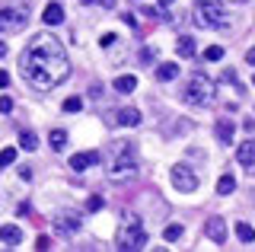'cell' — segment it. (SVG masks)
<instances>
[{"label": "cell", "mask_w": 255, "mask_h": 252, "mask_svg": "<svg viewBox=\"0 0 255 252\" xmlns=\"http://www.w3.org/2000/svg\"><path fill=\"white\" fill-rule=\"evenodd\" d=\"M19 70L32 90L48 93L70 77V58L51 32H38L29 38L26 51L19 58Z\"/></svg>", "instance_id": "1"}, {"label": "cell", "mask_w": 255, "mask_h": 252, "mask_svg": "<svg viewBox=\"0 0 255 252\" xmlns=\"http://www.w3.org/2000/svg\"><path fill=\"white\" fill-rule=\"evenodd\" d=\"M195 22L201 29H217V32H227V29H230V10L220 3V0H198Z\"/></svg>", "instance_id": "2"}, {"label": "cell", "mask_w": 255, "mask_h": 252, "mask_svg": "<svg viewBox=\"0 0 255 252\" xmlns=\"http://www.w3.org/2000/svg\"><path fill=\"white\" fill-rule=\"evenodd\" d=\"M214 96H217V86H214V80L204 77V74H195L191 80H185V86H182V102L198 106V109L214 106Z\"/></svg>", "instance_id": "3"}, {"label": "cell", "mask_w": 255, "mask_h": 252, "mask_svg": "<svg viewBox=\"0 0 255 252\" xmlns=\"http://www.w3.org/2000/svg\"><path fill=\"white\" fill-rule=\"evenodd\" d=\"M112 163H109V176L112 179H131L134 172H137V166H134V150L131 144H125V140H118L115 147H112Z\"/></svg>", "instance_id": "4"}, {"label": "cell", "mask_w": 255, "mask_h": 252, "mask_svg": "<svg viewBox=\"0 0 255 252\" xmlns=\"http://www.w3.org/2000/svg\"><path fill=\"white\" fill-rule=\"evenodd\" d=\"M147 240H150V236H147V230H143L140 217L128 214L122 220V230H118V246H122V249H143Z\"/></svg>", "instance_id": "5"}, {"label": "cell", "mask_w": 255, "mask_h": 252, "mask_svg": "<svg viewBox=\"0 0 255 252\" xmlns=\"http://www.w3.org/2000/svg\"><path fill=\"white\" fill-rule=\"evenodd\" d=\"M29 22V6L16 3V6H3L0 10V32H22Z\"/></svg>", "instance_id": "6"}, {"label": "cell", "mask_w": 255, "mask_h": 252, "mask_svg": "<svg viewBox=\"0 0 255 252\" xmlns=\"http://www.w3.org/2000/svg\"><path fill=\"white\" fill-rule=\"evenodd\" d=\"M51 227H54V233H61V236H77L83 224H80V217L74 211H58V214L51 217Z\"/></svg>", "instance_id": "7"}, {"label": "cell", "mask_w": 255, "mask_h": 252, "mask_svg": "<svg viewBox=\"0 0 255 252\" xmlns=\"http://www.w3.org/2000/svg\"><path fill=\"white\" fill-rule=\"evenodd\" d=\"M172 185L179 188V192H195V188H198L195 169L185 166V163H175V166H172Z\"/></svg>", "instance_id": "8"}, {"label": "cell", "mask_w": 255, "mask_h": 252, "mask_svg": "<svg viewBox=\"0 0 255 252\" xmlns=\"http://www.w3.org/2000/svg\"><path fill=\"white\" fill-rule=\"evenodd\" d=\"M96 163H102V153L99 150H83V153L70 156V169H74V172H83L86 166H96Z\"/></svg>", "instance_id": "9"}, {"label": "cell", "mask_w": 255, "mask_h": 252, "mask_svg": "<svg viewBox=\"0 0 255 252\" xmlns=\"http://www.w3.org/2000/svg\"><path fill=\"white\" fill-rule=\"evenodd\" d=\"M204 233L211 236V240L217 243V246H223V243H227V220H223V217H207Z\"/></svg>", "instance_id": "10"}, {"label": "cell", "mask_w": 255, "mask_h": 252, "mask_svg": "<svg viewBox=\"0 0 255 252\" xmlns=\"http://www.w3.org/2000/svg\"><path fill=\"white\" fill-rule=\"evenodd\" d=\"M236 160H239V166H246V169L255 166V137L243 140V144L236 147Z\"/></svg>", "instance_id": "11"}, {"label": "cell", "mask_w": 255, "mask_h": 252, "mask_svg": "<svg viewBox=\"0 0 255 252\" xmlns=\"http://www.w3.org/2000/svg\"><path fill=\"white\" fill-rule=\"evenodd\" d=\"M0 243H6V246H19V243H22V230L16 224H3V227H0Z\"/></svg>", "instance_id": "12"}, {"label": "cell", "mask_w": 255, "mask_h": 252, "mask_svg": "<svg viewBox=\"0 0 255 252\" xmlns=\"http://www.w3.org/2000/svg\"><path fill=\"white\" fill-rule=\"evenodd\" d=\"M214 131H217V140H220V144H230V140L236 137V125L230 122V118H220V122L214 125Z\"/></svg>", "instance_id": "13"}, {"label": "cell", "mask_w": 255, "mask_h": 252, "mask_svg": "<svg viewBox=\"0 0 255 252\" xmlns=\"http://www.w3.org/2000/svg\"><path fill=\"white\" fill-rule=\"evenodd\" d=\"M175 54H179V58H195V54H198V42L191 35H179V42H175Z\"/></svg>", "instance_id": "14"}, {"label": "cell", "mask_w": 255, "mask_h": 252, "mask_svg": "<svg viewBox=\"0 0 255 252\" xmlns=\"http://www.w3.org/2000/svg\"><path fill=\"white\" fill-rule=\"evenodd\" d=\"M42 22L45 26H61L64 22V6L61 3H48L45 13H42Z\"/></svg>", "instance_id": "15"}, {"label": "cell", "mask_w": 255, "mask_h": 252, "mask_svg": "<svg viewBox=\"0 0 255 252\" xmlns=\"http://www.w3.org/2000/svg\"><path fill=\"white\" fill-rule=\"evenodd\" d=\"M118 125H125V128H134V125H140V112L134 106H128L118 112Z\"/></svg>", "instance_id": "16"}, {"label": "cell", "mask_w": 255, "mask_h": 252, "mask_svg": "<svg viewBox=\"0 0 255 252\" xmlns=\"http://www.w3.org/2000/svg\"><path fill=\"white\" fill-rule=\"evenodd\" d=\"M175 77H179V64H159L156 67V80H163V83H169V80H175Z\"/></svg>", "instance_id": "17"}, {"label": "cell", "mask_w": 255, "mask_h": 252, "mask_svg": "<svg viewBox=\"0 0 255 252\" xmlns=\"http://www.w3.org/2000/svg\"><path fill=\"white\" fill-rule=\"evenodd\" d=\"M48 144H51V150H64V147H67V131L54 128L51 134H48Z\"/></svg>", "instance_id": "18"}, {"label": "cell", "mask_w": 255, "mask_h": 252, "mask_svg": "<svg viewBox=\"0 0 255 252\" xmlns=\"http://www.w3.org/2000/svg\"><path fill=\"white\" fill-rule=\"evenodd\" d=\"M115 90L118 93H134V90H137V77H131V74L118 77V80H115Z\"/></svg>", "instance_id": "19"}, {"label": "cell", "mask_w": 255, "mask_h": 252, "mask_svg": "<svg viewBox=\"0 0 255 252\" xmlns=\"http://www.w3.org/2000/svg\"><path fill=\"white\" fill-rule=\"evenodd\" d=\"M233 188H236V179L230 176V172H223V176L217 179V195H230Z\"/></svg>", "instance_id": "20"}, {"label": "cell", "mask_w": 255, "mask_h": 252, "mask_svg": "<svg viewBox=\"0 0 255 252\" xmlns=\"http://www.w3.org/2000/svg\"><path fill=\"white\" fill-rule=\"evenodd\" d=\"M19 147H22V150H35V147H38V137L32 134V131H19Z\"/></svg>", "instance_id": "21"}, {"label": "cell", "mask_w": 255, "mask_h": 252, "mask_svg": "<svg viewBox=\"0 0 255 252\" xmlns=\"http://www.w3.org/2000/svg\"><path fill=\"white\" fill-rule=\"evenodd\" d=\"M182 233H185V230H182V224H169V227H166V243H179L182 240Z\"/></svg>", "instance_id": "22"}, {"label": "cell", "mask_w": 255, "mask_h": 252, "mask_svg": "<svg viewBox=\"0 0 255 252\" xmlns=\"http://www.w3.org/2000/svg\"><path fill=\"white\" fill-rule=\"evenodd\" d=\"M236 236H239V243H252L255 240V230L249 224H236Z\"/></svg>", "instance_id": "23"}, {"label": "cell", "mask_w": 255, "mask_h": 252, "mask_svg": "<svg viewBox=\"0 0 255 252\" xmlns=\"http://www.w3.org/2000/svg\"><path fill=\"white\" fill-rule=\"evenodd\" d=\"M80 109H83V99H80V96H67V99H64V112L74 115V112H80Z\"/></svg>", "instance_id": "24"}, {"label": "cell", "mask_w": 255, "mask_h": 252, "mask_svg": "<svg viewBox=\"0 0 255 252\" xmlns=\"http://www.w3.org/2000/svg\"><path fill=\"white\" fill-rule=\"evenodd\" d=\"M102 208H106L102 195H90V198H86V211H90V214H96V211H102Z\"/></svg>", "instance_id": "25"}, {"label": "cell", "mask_w": 255, "mask_h": 252, "mask_svg": "<svg viewBox=\"0 0 255 252\" xmlns=\"http://www.w3.org/2000/svg\"><path fill=\"white\" fill-rule=\"evenodd\" d=\"M16 163V150L13 147H3V150H0V166H13Z\"/></svg>", "instance_id": "26"}, {"label": "cell", "mask_w": 255, "mask_h": 252, "mask_svg": "<svg viewBox=\"0 0 255 252\" xmlns=\"http://www.w3.org/2000/svg\"><path fill=\"white\" fill-rule=\"evenodd\" d=\"M204 58L207 61H220L223 58V48H220V45H211V48H204Z\"/></svg>", "instance_id": "27"}, {"label": "cell", "mask_w": 255, "mask_h": 252, "mask_svg": "<svg viewBox=\"0 0 255 252\" xmlns=\"http://www.w3.org/2000/svg\"><path fill=\"white\" fill-rule=\"evenodd\" d=\"M86 6H102V10H112L115 6V0H83Z\"/></svg>", "instance_id": "28"}, {"label": "cell", "mask_w": 255, "mask_h": 252, "mask_svg": "<svg viewBox=\"0 0 255 252\" xmlns=\"http://www.w3.org/2000/svg\"><path fill=\"white\" fill-rule=\"evenodd\" d=\"M0 112H3V115L13 112V99H10V96H0Z\"/></svg>", "instance_id": "29"}, {"label": "cell", "mask_w": 255, "mask_h": 252, "mask_svg": "<svg viewBox=\"0 0 255 252\" xmlns=\"http://www.w3.org/2000/svg\"><path fill=\"white\" fill-rule=\"evenodd\" d=\"M220 80H227V83H233V80H236V70H233V67H227V70H223V77H220Z\"/></svg>", "instance_id": "30"}, {"label": "cell", "mask_w": 255, "mask_h": 252, "mask_svg": "<svg viewBox=\"0 0 255 252\" xmlns=\"http://www.w3.org/2000/svg\"><path fill=\"white\" fill-rule=\"evenodd\" d=\"M3 86H10V74H6V70H0V90H3Z\"/></svg>", "instance_id": "31"}, {"label": "cell", "mask_w": 255, "mask_h": 252, "mask_svg": "<svg viewBox=\"0 0 255 252\" xmlns=\"http://www.w3.org/2000/svg\"><path fill=\"white\" fill-rule=\"evenodd\" d=\"M19 179H22V182H26V179H32V169H29V166H19Z\"/></svg>", "instance_id": "32"}, {"label": "cell", "mask_w": 255, "mask_h": 252, "mask_svg": "<svg viewBox=\"0 0 255 252\" xmlns=\"http://www.w3.org/2000/svg\"><path fill=\"white\" fill-rule=\"evenodd\" d=\"M122 19H125V26H131V29H134V26H137V19H134V16H131V13H125V16H122Z\"/></svg>", "instance_id": "33"}, {"label": "cell", "mask_w": 255, "mask_h": 252, "mask_svg": "<svg viewBox=\"0 0 255 252\" xmlns=\"http://www.w3.org/2000/svg\"><path fill=\"white\" fill-rule=\"evenodd\" d=\"M246 61H249V64L255 67V48H249V51H246Z\"/></svg>", "instance_id": "34"}, {"label": "cell", "mask_w": 255, "mask_h": 252, "mask_svg": "<svg viewBox=\"0 0 255 252\" xmlns=\"http://www.w3.org/2000/svg\"><path fill=\"white\" fill-rule=\"evenodd\" d=\"M6 54H10V48H6V42H0V61H3Z\"/></svg>", "instance_id": "35"}, {"label": "cell", "mask_w": 255, "mask_h": 252, "mask_svg": "<svg viewBox=\"0 0 255 252\" xmlns=\"http://www.w3.org/2000/svg\"><path fill=\"white\" fill-rule=\"evenodd\" d=\"M159 3H163V6H172V0H159Z\"/></svg>", "instance_id": "36"}, {"label": "cell", "mask_w": 255, "mask_h": 252, "mask_svg": "<svg viewBox=\"0 0 255 252\" xmlns=\"http://www.w3.org/2000/svg\"><path fill=\"white\" fill-rule=\"evenodd\" d=\"M230 3H249V0H230Z\"/></svg>", "instance_id": "37"}, {"label": "cell", "mask_w": 255, "mask_h": 252, "mask_svg": "<svg viewBox=\"0 0 255 252\" xmlns=\"http://www.w3.org/2000/svg\"><path fill=\"white\" fill-rule=\"evenodd\" d=\"M252 83H255V77H252Z\"/></svg>", "instance_id": "38"}]
</instances>
